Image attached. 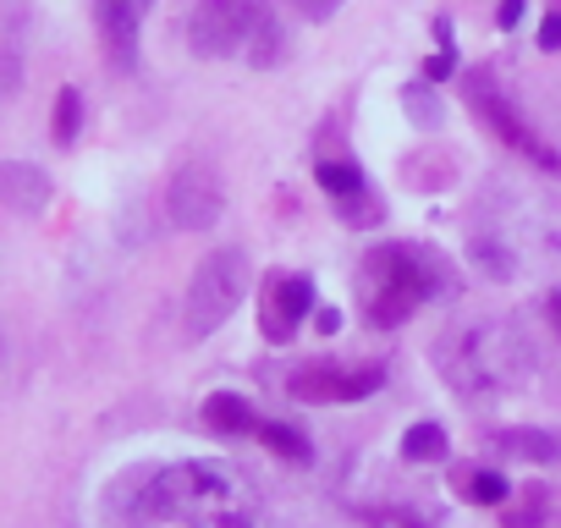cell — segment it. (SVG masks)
<instances>
[{
	"label": "cell",
	"instance_id": "12",
	"mask_svg": "<svg viewBox=\"0 0 561 528\" xmlns=\"http://www.w3.org/2000/svg\"><path fill=\"white\" fill-rule=\"evenodd\" d=\"M0 204L18 215H39L50 204V176L23 160H0Z\"/></svg>",
	"mask_w": 561,
	"mask_h": 528
},
{
	"label": "cell",
	"instance_id": "4",
	"mask_svg": "<svg viewBox=\"0 0 561 528\" xmlns=\"http://www.w3.org/2000/svg\"><path fill=\"white\" fill-rule=\"evenodd\" d=\"M275 28L264 0H198L187 18V45L204 61H226V56H253V45Z\"/></svg>",
	"mask_w": 561,
	"mask_h": 528
},
{
	"label": "cell",
	"instance_id": "6",
	"mask_svg": "<svg viewBox=\"0 0 561 528\" xmlns=\"http://www.w3.org/2000/svg\"><path fill=\"white\" fill-rule=\"evenodd\" d=\"M226 209V193H220V176L209 165H182L171 182H165V215L182 226V231H204L215 226Z\"/></svg>",
	"mask_w": 561,
	"mask_h": 528
},
{
	"label": "cell",
	"instance_id": "13",
	"mask_svg": "<svg viewBox=\"0 0 561 528\" xmlns=\"http://www.w3.org/2000/svg\"><path fill=\"white\" fill-rule=\"evenodd\" d=\"M204 424L215 429V435H259V413L237 397V391H215L209 402H204Z\"/></svg>",
	"mask_w": 561,
	"mask_h": 528
},
{
	"label": "cell",
	"instance_id": "21",
	"mask_svg": "<svg viewBox=\"0 0 561 528\" xmlns=\"http://www.w3.org/2000/svg\"><path fill=\"white\" fill-rule=\"evenodd\" d=\"M336 7H342V0H298V12H304L309 23H331Z\"/></svg>",
	"mask_w": 561,
	"mask_h": 528
},
{
	"label": "cell",
	"instance_id": "18",
	"mask_svg": "<svg viewBox=\"0 0 561 528\" xmlns=\"http://www.w3.org/2000/svg\"><path fill=\"white\" fill-rule=\"evenodd\" d=\"M50 127H56V144H72V138H78V127H83V94H78V89H61V94H56Z\"/></svg>",
	"mask_w": 561,
	"mask_h": 528
},
{
	"label": "cell",
	"instance_id": "20",
	"mask_svg": "<svg viewBox=\"0 0 561 528\" xmlns=\"http://www.w3.org/2000/svg\"><path fill=\"white\" fill-rule=\"evenodd\" d=\"M18 83H23V61H18V50H0V100H12Z\"/></svg>",
	"mask_w": 561,
	"mask_h": 528
},
{
	"label": "cell",
	"instance_id": "22",
	"mask_svg": "<svg viewBox=\"0 0 561 528\" xmlns=\"http://www.w3.org/2000/svg\"><path fill=\"white\" fill-rule=\"evenodd\" d=\"M451 67H457V50H440V56H430V61H424V78H430V83H440V78H451Z\"/></svg>",
	"mask_w": 561,
	"mask_h": 528
},
{
	"label": "cell",
	"instance_id": "14",
	"mask_svg": "<svg viewBox=\"0 0 561 528\" xmlns=\"http://www.w3.org/2000/svg\"><path fill=\"white\" fill-rule=\"evenodd\" d=\"M495 451H506L517 462H561V435H550V429H501Z\"/></svg>",
	"mask_w": 561,
	"mask_h": 528
},
{
	"label": "cell",
	"instance_id": "7",
	"mask_svg": "<svg viewBox=\"0 0 561 528\" xmlns=\"http://www.w3.org/2000/svg\"><path fill=\"white\" fill-rule=\"evenodd\" d=\"M386 386V369H342V364H309L287 380V391L298 402H364Z\"/></svg>",
	"mask_w": 561,
	"mask_h": 528
},
{
	"label": "cell",
	"instance_id": "2",
	"mask_svg": "<svg viewBox=\"0 0 561 528\" xmlns=\"http://www.w3.org/2000/svg\"><path fill=\"white\" fill-rule=\"evenodd\" d=\"M440 375L462 397H512L534 380L528 331L512 320H468L440 342Z\"/></svg>",
	"mask_w": 561,
	"mask_h": 528
},
{
	"label": "cell",
	"instance_id": "24",
	"mask_svg": "<svg viewBox=\"0 0 561 528\" xmlns=\"http://www.w3.org/2000/svg\"><path fill=\"white\" fill-rule=\"evenodd\" d=\"M539 50H561V12L545 18V28H539Z\"/></svg>",
	"mask_w": 561,
	"mask_h": 528
},
{
	"label": "cell",
	"instance_id": "9",
	"mask_svg": "<svg viewBox=\"0 0 561 528\" xmlns=\"http://www.w3.org/2000/svg\"><path fill=\"white\" fill-rule=\"evenodd\" d=\"M309 309H314V282L309 276H275L264 287V298H259V331H264V342H293L298 325L309 320Z\"/></svg>",
	"mask_w": 561,
	"mask_h": 528
},
{
	"label": "cell",
	"instance_id": "11",
	"mask_svg": "<svg viewBox=\"0 0 561 528\" xmlns=\"http://www.w3.org/2000/svg\"><path fill=\"white\" fill-rule=\"evenodd\" d=\"M314 176H320V187L336 198V209H342L347 226H375V220H380V198L369 193V182H364V171H358L353 160H325Z\"/></svg>",
	"mask_w": 561,
	"mask_h": 528
},
{
	"label": "cell",
	"instance_id": "10",
	"mask_svg": "<svg viewBox=\"0 0 561 528\" xmlns=\"http://www.w3.org/2000/svg\"><path fill=\"white\" fill-rule=\"evenodd\" d=\"M468 105H473V111L490 122V133H495L506 149H523L528 160H539V165H556V154H550V149H545V144L528 133V122H523V116H517V111H512V105L495 94V83L473 78V83H468Z\"/></svg>",
	"mask_w": 561,
	"mask_h": 528
},
{
	"label": "cell",
	"instance_id": "1",
	"mask_svg": "<svg viewBox=\"0 0 561 528\" xmlns=\"http://www.w3.org/2000/svg\"><path fill=\"white\" fill-rule=\"evenodd\" d=\"M253 495L231 462H176L138 490L144 528H253Z\"/></svg>",
	"mask_w": 561,
	"mask_h": 528
},
{
	"label": "cell",
	"instance_id": "5",
	"mask_svg": "<svg viewBox=\"0 0 561 528\" xmlns=\"http://www.w3.org/2000/svg\"><path fill=\"white\" fill-rule=\"evenodd\" d=\"M242 292H248V253L242 248H215L193 271V287H187V314H182L187 336L193 342L215 336L231 320V309L242 303Z\"/></svg>",
	"mask_w": 561,
	"mask_h": 528
},
{
	"label": "cell",
	"instance_id": "25",
	"mask_svg": "<svg viewBox=\"0 0 561 528\" xmlns=\"http://www.w3.org/2000/svg\"><path fill=\"white\" fill-rule=\"evenodd\" d=\"M550 320H556V331H561V292L550 298Z\"/></svg>",
	"mask_w": 561,
	"mask_h": 528
},
{
	"label": "cell",
	"instance_id": "16",
	"mask_svg": "<svg viewBox=\"0 0 561 528\" xmlns=\"http://www.w3.org/2000/svg\"><path fill=\"white\" fill-rule=\"evenodd\" d=\"M402 457H408V462H435V457H446V429H440V424H413V429L402 435Z\"/></svg>",
	"mask_w": 561,
	"mask_h": 528
},
{
	"label": "cell",
	"instance_id": "17",
	"mask_svg": "<svg viewBox=\"0 0 561 528\" xmlns=\"http://www.w3.org/2000/svg\"><path fill=\"white\" fill-rule=\"evenodd\" d=\"M259 440L275 451V457H287V462H309V440L287 424H259Z\"/></svg>",
	"mask_w": 561,
	"mask_h": 528
},
{
	"label": "cell",
	"instance_id": "19",
	"mask_svg": "<svg viewBox=\"0 0 561 528\" xmlns=\"http://www.w3.org/2000/svg\"><path fill=\"white\" fill-rule=\"evenodd\" d=\"M402 105H408V116H413L419 127H435V122H440V100L430 94V83H408V89H402Z\"/></svg>",
	"mask_w": 561,
	"mask_h": 528
},
{
	"label": "cell",
	"instance_id": "15",
	"mask_svg": "<svg viewBox=\"0 0 561 528\" xmlns=\"http://www.w3.org/2000/svg\"><path fill=\"white\" fill-rule=\"evenodd\" d=\"M457 490H462V501H473V506H501L512 484H506L495 468H462V473H457Z\"/></svg>",
	"mask_w": 561,
	"mask_h": 528
},
{
	"label": "cell",
	"instance_id": "8",
	"mask_svg": "<svg viewBox=\"0 0 561 528\" xmlns=\"http://www.w3.org/2000/svg\"><path fill=\"white\" fill-rule=\"evenodd\" d=\"M149 7H154V0H94V28H100L105 61L116 72H133L138 67V34H144Z\"/></svg>",
	"mask_w": 561,
	"mask_h": 528
},
{
	"label": "cell",
	"instance_id": "23",
	"mask_svg": "<svg viewBox=\"0 0 561 528\" xmlns=\"http://www.w3.org/2000/svg\"><path fill=\"white\" fill-rule=\"evenodd\" d=\"M523 12H528V0H501L495 23H501V28H517V23H523Z\"/></svg>",
	"mask_w": 561,
	"mask_h": 528
},
{
	"label": "cell",
	"instance_id": "3",
	"mask_svg": "<svg viewBox=\"0 0 561 528\" xmlns=\"http://www.w3.org/2000/svg\"><path fill=\"white\" fill-rule=\"evenodd\" d=\"M446 292H451V271L424 242H380L375 253H364L358 303H364L369 325H380V331L413 320L424 303H435Z\"/></svg>",
	"mask_w": 561,
	"mask_h": 528
}]
</instances>
